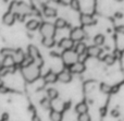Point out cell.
<instances>
[{"label":"cell","mask_w":124,"mask_h":121,"mask_svg":"<svg viewBox=\"0 0 124 121\" xmlns=\"http://www.w3.org/2000/svg\"><path fill=\"white\" fill-rule=\"evenodd\" d=\"M21 73L26 82H34L40 76V67L35 62H33L28 65L22 67Z\"/></svg>","instance_id":"6da1fadb"},{"label":"cell","mask_w":124,"mask_h":121,"mask_svg":"<svg viewBox=\"0 0 124 121\" xmlns=\"http://www.w3.org/2000/svg\"><path fill=\"white\" fill-rule=\"evenodd\" d=\"M39 32H40L41 36L44 38H46V37H54V35H56V27L50 22H44L43 24H40Z\"/></svg>","instance_id":"7a4b0ae2"},{"label":"cell","mask_w":124,"mask_h":121,"mask_svg":"<svg viewBox=\"0 0 124 121\" xmlns=\"http://www.w3.org/2000/svg\"><path fill=\"white\" fill-rule=\"evenodd\" d=\"M61 59L63 63L68 67H71L72 65L77 62V55L74 50H64L61 54Z\"/></svg>","instance_id":"3957f363"},{"label":"cell","mask_w":124,"mask_h":121,"mask_svg":"<svg viewBox=\"0 0 124 121\" xmlns=\"http://www.w3.org/2000/svg\"><path fill=\"white\" fill-rule=\"evenodd\" d=\"M70 38L73 41H78L81 43L83 39L86 38V33L82 27H74L70 33Z\"/></svg>","instance_id":"277c9868"},{"label":"cell","mask_w":124,"mask_h":121,"mask_svg":"<svg viewBox=\"0 0 124 121\" xmlns=\"http://www.w3.org/2000/svg\"><path fill=\"white\" fill-rule=\"evenodd\" d=\"M79 22H81V24L84 26H90L96 23V20H95V17L93 16L92 14H89V13H82L81 16H79Z\"/></svg>","instance_id":"5b68a950"},{"label":"cell","mask_w":124,"mask_h":121,"mask_svg":"<svg viewBox=\"0 0 124 121\" xmlns=\"http://www.w3.org/2000/svg\"><path fill=\"white\" fill-rule=\"evenodd\" d=\"M75 44L74 41L72 40V39L69 37V38H66V37H64V38H62L60 41H59V47L62 48L64 50H72L73 48H74Z\"/></svg>","instance_id":"8992f818"},{"label":"cell","mask_w":124,"mask_h":121,"mask_svg":"<svg viewBox=\"0 0 124 121\" xmlns=\"http://www.w3.org/2000/svg\"><path fill=\"white\" fill-rule=\"evenodd\" d=\"M28 56H30L31 58L33 59V61H34L36 65H38V63H37V61H38V60L41 62L40 54H39L38 49H37L35 46H33V45H30V46H28Z\"/></svg>","instance_id":"52a82bcc"},{"label":"cell","mask_w":124,"mask_h":121,"mask_svg":"<svg viewBox=\"0 0 124 121\" xmlns=\"http://www.w3.org/2000/svg\"><path fill=\"white\" fill-rule=\"evenodd\" d=\"M86 67H85V63H81L77 61L76 63H74V65H72L71 67H69V71H70V73H75V74H79V73H83L84 71H85Z\"/></svg>","instance_id":"ba28073f"},{"label":"cell","mask_w":124,"mask_h":121,"mask_svg":"<svg viewBox=\"0 0 124 121\" xmlns=\"http://www.w3.org/2000/svg\"><path fill=\"white\" fill-rule=\"evenodd\" d=\"M102 52L100 47H97V46L93 45V46H89L87 47V50H86V54H87L88 57H92V58H97L99 57Z\"/></svg>","instance_id":"9c48e42d"},{"label":"cell","mask_w":124,"mask_h":121,"mask_svg":"<svg viewBox=\"0 0 124 121\" xmlns=\"http://www.w3.org/2000/svg\"><path fill=\"white\" fill-rule=\"evenodd\" d=\"M57 74H58V81L62 83H70L72 80V74L70 73L69 70H62Z\"/></svg>","instance_id":"30bf717a"},{"label":"cell","mask_w":124,"mask_h":121,"mask_svg":"<svg viewBox=\"0 0 124 121\" xmlns=\"http://www.w3.org/2000/svg\"><path fill=\"white\" fill-rule=\"evenodd\" d=\"M14 22H15V14L13 12L9 11V12L3 14V16H2V23L3 24L10 26V25H12Z\"/></svg>","instance_id":"8fae6325"},{"label":"cell","mask_w":124,"mask_h":121,"mask_svg":"<svg viewBox=\"0 0 124 121\" xmlns=\"http://www.w3.org/2000/svg\"><path fill=\"white\" fill-rule=\"evenodd\" d=\"M44 81L48 84H52V83H56L58 81V74L54 71H49L45 74L44 76Z\"/></svg>","instance_id":"7c38bea8"},{"label":"cell","mask_w":124,"mask_h":121,"mask_svg":"<svg viewBox=\"0 0 124 121\" xmlns=\"http://www.w3.org/2000/svg\"><path fill=\"white\" fill-rule=\"evenodd\" d=\"M15 65V61L13 56H7L3 58V61L1 62V65L4 68V69H9V68H12L14 67Z\"/></svg>","instance_id":"4fadbf2b"},{"label":"cell","mask_w":124,"mask_h":121,"mask_svg":"<svg viewBox=\"0 0 124 121\" xmlns=\"http://www.w3.org/2000/svg\"><path fill=\"white\" fill-rule=\"evenodd\" d=\"M73 50L76 52L77 56H79V55L85 54V52H86V50H87V46H86L85 43L81 41V43H77L76 45L74 46V49H73Z\"/></svg>","instance_id":"5bb4252c"},{"label":"cell","mask_w":124,"mask_h":121,"mask_svg":"<svg viewBox=\"0 0 124 121\" xmlns=\"http://www.w3.org/2000/svg\"><path fill=\"white\" fill-rule=\"evenodd\" d=\"M39 27H40V23H39L38 20L32 19L30 21H27V23H26V28L28 31H36Z\"/></svg>","instance_id":"9a60e30c"},{"label":"cell","mask_w":124,"mask_h":121,"mask_svg":"<svg viewBox=\"0 0 124 121\" xmlns=\"http://www.w3.org/2000/svg\"><path fill=\"white\" fill-rule=\"evenodd\" d=\"M75 111L78 113V116L85 115V113H87V111H88V106L85 104V103H79V104H77L76 106H75Z\"/></svg>","instance_id":"2e32d148"},{"label":"cell","mask_w":124,"mask_h":121,"mask_svg":"<svg viewBox=\"0 0 124 121\" xmlns=\"http://www.w3.org/2000/svg\"><path fill=\"white\" fill-rule=\"evenodd\" d=\"M44 15L47 17H54L57 15V10L51 7H45L44 8Z\"/></svg>","instance_id":"e0dca14e"},{"label":"cell","mask_w":124,"mask_h":121,"mask_svg":"<svg viewBox=\"0 0 124 121\" xmlns=\"http://www.w3.org/2000/svg\"><path fill=\"white\" fill-rule=\"evenodd\" d=\"M49 118L51 121H62V113L58 110H51Z\"/></svg>","instance_id":"ac0fdd59"},{"label":"cell","mask_w":124,"mask_h":121,"mask_svg":"<svg viewBox=\"0 0 124 121\" xmlns=\"http://www.w3.org/2000/svg\"><path fill=\"white\" fill-rule=\"evenodd\" d=\"M41 44H43L45 47H47V48H51V47H54V46L56 41H54V37H46V38H43Z\"/></svg>","instance_id":"d6986e66"},{"label":"cell","mask_w":124,"mask_h":121,"mask_svg":"<svg viewBox=\"0 0 124 121\" xmlns=\"http://www.w3.org/2000/svg\"><path fill=\"white\" fill-rule=\"evenodd\" d=\"M47 95H48V98H49L50 100H54V99H57L59 96V92L57 91L56 89H52V87H50V89H47Z\"/></svg>","instance_id":"ffe728a7"},{"label":"cell","mask_w":124,"mask_h":121,"mask_svg":"<svg viewBox=\"0 0 124 121\" xmlns=\"http://www.w3.org/2000/svg\"><path fill=\"white\" fill-rule=\"evenodd\" d=\"M94 44L97 47H100L101 45L105 44V36L102 34H97L96 36L94 37Z\"/></svg>","instance_id":"44dd1931"},{"label":"cell","mask_w":124,"mask_h":121,"mask_svg":"<svg viewBox=\"0 0 124 121\" xmlns=\"http://www.w3.org/2000/svg\"><path fill=\"white\" fill-rule=\"evenodd\" d=\"M102 61L108 65H112L114 62H116V58H114V55L111 54H107L105 57L102 58Z\"/></svg>","instance_id":"7402d4cb"},{"label":"cell","mask_w":124,"mask_h":121,"mask_svg":"<svg viewBox=\"0 0 124 121\" xmlns=\"http://www.w3.org/2000/svg\"><path fill=\"white\" fill-rule=\"evenodd\" d=\"M54 27L56 28H64L65 27L66 25H68V24H66V21L64 19H62V17H58V19L56 20V22H54Z\"/></svg>","instance_id":"603a6c76"},{"label":"cell","mask_w":124,"mask_h":121,"mask_svg":"<svg viewBox=\"0 0 124 121\" xmlns=\"http://www.w3.org/2000/svg\"><path fill=\"white\" fill-rule=\"evenodd\" d=\"M99 89H100V92H101V93H103V94H110V93H111L112 86L108 85L107 83H101L100 86H99Z\"/></svg>","instance_id":"cb8c5ba5"},{"label":"cell","mask_w":124,"mask_h":121,"mask_svg":"<svg viewBox=\"0 0 124 121\" xmlns=\"http://www.w3.org/2000/svg\"><path fill=\"white\" fill-rule=\"evenodd\" d=\"M40 105L44 109H51V100L49 98L45 97L40 100Z\"/></svg>","instance_id":"d4e9b609"},{"label":"cell","mask_w":124,"mask_h":121,"mask_svg":"<svg viewBox=\"0 0 124 121\" xmlns=\"http://www.w3.org/2000/svg\"><path fill=\"white\" fill-rule=\"evenodd\" d=\"M71 7H72L73 10L78 11L79 7H81V3H79V1H77V0H73V1H71Z\"/></svg>","instance_id":"484cf974"},{"label":"cell","mask_w":124,"mask_h":121,"mask_svg":"<svg viewBox=\"0 0 124 121\" xmlns=\"http://www.w3.org/2000/svg\"><path fill=\"white\" fill-rule=\"evenodd\" d=\"M78 121H90V117L87 115V113H85V115H79Z\"/></svg>","instance_id":"4316f807"},{"label":"cell","mask_w":124,"mask_h":121,"mask_svg":"<svg viewBox=\"0 0 124 121\" xmlns=\"http://www.w3.org/2000/svg\"><path fill=\"white\" fill-rule=\"evenodd\" d=\"M116 31L118 33H120V34H123L124 35V25H119L116 27Z\"/></svg>","instance_id":"83f0119b"},{"label":"cell","mask_w":124,"mask_h":121,"mask_svg":"<svg viewBox=\"0 0 124 121\" xmlns=\"http://www.w3.org/2000/svg\"><path fill=\"white\" fill-rule=\"evenodd\" d=\"M111 115L113 116V117H118V116H119V111L113 110V111H112V113H111Z\"/></svg>","instance_id":"f1b7e54d"},{"label":"cell","mask_w":124,"mask_h":121,"mask_svg":"<svg viewBox=\"0 0 124 121\" xmlns=\"http://www.w3.org/2000/svg\"><path fill=\"white\" fill-rule=\"evenodd\" d=\"M32 121H40V119H39L38 116H33V119Z\"/></svg>","instance_id":"f546056e"},{"label":"cell","mask_w":124,"mask_h":121,"mask_svg":"<svg viewBox=\"0 0 124 121\" xmlns=\"http://www.w3.org/2000/svg\"><path fill=\"white\" fill-rule=\"evenodd\" d=\"M7 91H8V89H7L6 87H3V86L0 87V92H1V93H4V92H7Z\"/></svg>","instance_id":"4dcf8cb0"},{"label":"cell","mask_w":124,"mask_h":121,"mask_svg":"<svg viewBox=\"0 0 124 121\" xmlns=\"http://www.w3.org/2000/svg\"><path fill=\"white\" fill-rule=\"evenodd\" d=\"M0 67H1V62H0Z\"/></svg>","instance_id":"1f68e13d"}]
</instances>
